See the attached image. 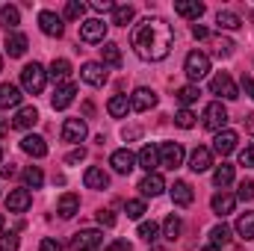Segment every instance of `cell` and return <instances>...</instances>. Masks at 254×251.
Listing matches in <instances>:
<instances>
[{
  "label": "cell",
  "instance_id": "obj_62",
  "mask_svg": "<svg viewBox=\"0 0 254 251\" xmlns=\"http://www.w3.org/2000/svg\"><path fill=\"white\" fill-rule=\"evenodd\" d=\"M0 71H3V57H0Z\"/></svg>",
  "mask_w": 254,
  "mask_h": 251
},
{
  "label": "cell",
  "instance_id": "obj_5",
  "mask_svg": "<svg viewBox=\"0 0 254 251\" xmlns=\"http://www.w3.org/2000/svg\"><path fill=\"white\" fill-rule=\"evenodd\" d=\"M107 27H110V24H104L101 18H89V21L80 24V39H83L86 45H104Z\"/></svg>",
  "mask_w": 254,
  "mask_h": 251
},
{
  "label": "cell",
  "instance_id": "obj_47",
  "mask_svg": "<svg viewBox=\"0 0 254 251\" xmlns=\"http://www.w3.org/2000/svg\"><path fill=\"white\" fill-rule=\"evenodd\" d=\"M237 198H240V201H254V181H243Z\"/></svg>",
  "mask_w": 254,
  "mask_h": 251
},
{
  "label": "cell",
  "instance_id": "obj_1",
  "mask_svg": "<svg viewBox=\"0 0 254 251\" xmlns=\"http://www.w3.org/2000/svg\"><path fill=\"white\" fill-rule=\"evenodd\" d=\"M130 45L136 51L139 60L145 63H160L172 54V45H175V30L166 18L160 15H148L145 21H139L133 27V36H130Z\"/></svg>",
  "mask_w": 254,
  "mask_h": 251
},
{
  "label": "cell",
  "instance_id": "obj_60",
  "mask_svg": "<svg viewBox=\"0 0 254 251\" xmlns=\"http://www.w3.org/2000/svg\"><path fill=\"white\" fill-rule=\"evenodd\" d=\"M201 251H222V249H216V246H207V249H201Z\"/></svg>",
  "mask_w": 254,
  "mask_h": 251
},
{
  "label": "cell",
  "instance_id": "obj_9",
  "mask_svg": "<svg viewBox=\"0 0 254 251\" xmlns=\"http://www.w3.org/2000/svg\"><path fill=\"white\" fill-rule=\"evenodd\" d=\"M39 27H42L45 36H54V39H60L65 33L63 18H60L57 12H51V9H42V12H39Z\"/></svg>",
  "mask_w": 254,
  "mask_h": 251
},
{
  "label": "cell",
  "instance_id": "obj_63",
  "mask_svg": "<svg viewBox=\"0 0 254 251\" xmlns=\"http://www.w3.org/2000/svg\"><path fill=\"white\" fill-rule=\"evenodd\" d=\"M0 160H3V148H0Z\"/></svg>",
  "mask_w": 254,
  "mask_h": 251
},
{
  "label": "cell",
  "instance_id": "obj_28",
  "mask_svg": "<svg viewBox=\"0 0 254 251\" xmlns=\"http://www.w3.org/2000/svg\"><path fill=\"white\" fill-rule=\"evenodd\" d=\"M192 198H195V192L187 181H175V187H172V201L178 204V207H190Z\"/></svg>",
  "mask_w": 254,
  "mask_h": 251
},
{
  "label": "cell",
  "instance_id": "obj_10",
  "mask_svg": "<svg viewBox=\"0 0 254 251\" xmlns=\"http://www.w3.org/2000/svg\"><path fill=\"white\" fill-rule=\"evenodd\" d=\"M30 204H33V195H30V189L27 187L12 189V192L6 195V210H9V213H27Z\"/></svg>",
  "mask_w": 254,
  "mask_h": 251
},
{
  "label": "cell",
  "instance_id": "obj_16",
  "mask_svg": "<svg viewBox=\"0 0 254 251\" xmlns=\"http://www.w3.org/2000/svg\"><path fill=\"white\" fill-rule=\"evenodd\" d=\"M163 189H166V181H163V175H157V172H151V175H145V178L139 181V192H142L145 198H157V195H163Z\"/></svg>",
  "mask_w": 254,
  "mask_h": 251
},
{
  "label": "cell",
  "instance_id": "obj_49",
  "mask_svg": "<svg viewBox=\"0 0 254 251\" xmlns=\"http://www.w3.org/2000/svg\"><path fill=\"white\" fill-rule=\"evenodd\" d=\"M240 166H246V169H254V145H249V148L240 154Z\"/></svg>",
  "mask_w": 254,
  "mask_h": 251
},
{
  "label": "cell",
  "instance_id": "obj_15",
  "mask_svg": "<svg viewBox=\"0 0 254 251\" xmlns=\"http://www.w3.org/2000/svg\"><path fill=\"white\" fill-rule=\"evenodd\" d=\"M80 77H83V83H89V86H104V83H107V65L104 63H86L80 68Z\"/></svg>",
  "mask_w": 254,
  "mask_h": 251
},
{
  "label": "cell",
  "instance_id": "obj_40",
  "mask_svg": "<svg viewBox=\"0 0 254 251\" xmlns=\"http://www.w3.org/2000/svg\"><path fill=\"white\" fill-rule=\"evenodd\" d=\"M210 240H213V246H216V249L228 246V243H231V228H228V225H216V228L210 231Z\"/></svg>",
  "mask_w": 254,
  "mask_h": 251
},
{
  "label": "cell",
  "instance_id": "obj_29",
  "mask_svg": "<svg viewBox=\"0 0 254 251\" xmlns=\"http://www.w3.org/2000/svg\"><path fill=\"white\" fill-rule=\"evenodd\" d=\"M216 24H219V30H240L243 27V18L237 12H231V9H219Z\"/></svg>",
  "mask_w": 254,
  "mask_h": 251
},
{
  "label": "cell",
  "instance_id": "obj_39",
  "mask_svg": "<svg viewBox=\"0 0 254 251\" xmlns=\"http://www.w3.org/2000/svg\"><path fill=\"white\" fill-rule=\"evenodd\" d=\"M198 95H201V92H198V86H181V89L175 92V98L184 104V110H190V104L198 101Z\"/></svg>",
  "mask_w": 254,
  "mask_h": 251
},
{
  "label": "cell",
  "instance_id": "obj_3",
  "mask_svg": "<svg viewBox=\"0 0 254 251\" xmlns=\"http://www.w3.org/2000/svg\"><path fill=\"white\" fill-rule=\"evenodd\" d=\"M184 71H187V77H190L192 83L204 80V77L210 74V57H207L204 51H192V54H187V63H184Z\"/></svg>",
  "mask_w": 254,
  "mask_h": 251
},
{
  "label": "cell",
  "instance_id": "obj_35",
  "mask_svg": "<svg viewBox=\"0 0 254 251\" xmlns=\"http://www.w3.org/2000/svg\"><path fill=\"white\" fill-rule=\"evenodd\" d=\"M181 228H184V225H181V216L169 213V216H166V222H163V237H166L169 243H175V240L181 237Z\"/></svg>",
  "mask_w": 254,
  "mask_h": 251
},
{
  "label": "cell",
  "instance_id": "obj_41",
  "mask_svg": "<svg viewBox=\"0 0 254 251\" xmlns=\"http://www.w3.org/2000/svg\"><path fill=\"white\" fill-rule=\"evenodd\" d=\"M234 48H237V45H234L231 39H213V54H216L219 60H228V57L234 54Z\"/></svg>",
  "mask_w": 254,
  "mask_h": 251
},
{
  "label": "cell",
  "instance_id": "obj_22",
  "mask_svg": "<svg viewBox=\"0 0 254 251\" xmlns=\"http://www.w3.org/2000/svg\"><path fill=\"white\" fill-rule=\"evenodd\" d=\"M36 122H39V110L36 107H21L12 119V127L15 130H30V127H36Z\"/></svg>",
  "mask_w": 254,
  "mask_h": 251
},
{
  "label": "cell",
  "instance_id": "obj_30",
  "mask_svg": "<svg viewBox=\"0 0 254 251\" xmlns=\"http://www.w3.org/2000/svg\"><path fill=\"white\" fill-rule=\"evenodd\" d=\"M107 113H110L113 119H125L127 113H130V101H127L125 95H113V98L107 101Z\"/></svg>",
  "mask_w": 254,
  "mask_h": 251
},
{
  "label": "cell",
  "instance_id": "obj_32",
  "mask_svg": "<svg viewBox=\"0 0 254 251\" xmlns=\"http://www.w3.org/2000/svg\"><path fill=\"white\" fill-rule=\"evenodd\" d=\"M18 24H21V12H18V6H0V27H6V30L15 33Z\"/></svg>",
  "mask_w": 254,
  "mask_h": 251
},
{
  "label": "cell",
  "instance_id": "obj_38",
  "mask_svg": "<svg viewBox=\"0 0 254 251\" xmlns=\"http://www.w3.org/2000/svg\"><path fill=\"white\" fill-rule=\"evenodd\" d=\"M24 184H27V189H42V184H45V175H42V169H39V166H30V169H24Z\"/></svg>",
  "mask_w": 254,
  "mask_h": 251
},
{
  "label": "cell",
  "instance_id": "obj_54",
  "mask_svg": "<svg viewBox=\"0 0 254 251\" xmlns=\"http://www.w3.org/2000/svg\"><path fill=\"white\" fill-rule=\"evenodd\" d=\"M192 36L201 42V39H210V30H207V27H201V24H195V27H192Z\"/></svg>",
  "mask_w": 254,
  "mask_h": 251
},
{
  "label": "cell",
  "instance_id": "obj_51",
  "mask_svg": "<svg viewBox=\"0 0 254 251\" xmlns=\"http://www.w3.org/2000/svg\"><path fill=\"white\" fill-rule=\"evenodd\" d=\"M92 9H95V12H113L116 3H113V0H92Z\"/></svg>",
  "mask_w": 254,
  "mask_h": 251
},
{
  "label": "cell",
  "instance_id": "obj_17",
  "mask_svg": "<svg viewBox=\"0 0 254 251\" xmlns=\"http://www.w3.org/2000/svg\"><path fill=\"white\" fill-rule=\"evenodd\" d=\"M136 163H139V169H145L148 175L160 166V148L157 145H145L139 154H136Z\"/></svg>",
  "mask_w": 254,
  "mask_h": 251
},
{
  "label": "cell",
  "instance_id": "obj_53",
  "mask_svg": "<svg viewBox=\"0 0 254 251\" xmlns=\"http://www.w3.org/2000/svg\"><path fill=\"white\" fill-rule=\"evenodd\" d=\"M39 251H63V246H60L57 240H51V237H48V240H42V246H39Z\"/></svg>",
  "mask_w": 254,
  "mask_h": 251
},
{
  "label": "cell",
  "instance_id": "obj_57",
  "mask_svg": "<svg viewBox=\"0 0 254 251\" xmlns=\"http://www.w3.org/2000/svg\"><path fill=\"white\" fill-rule=\"evenodd\" d=\"M15 172H18V169H15L12 163H9V166H3V178H15Z\"/></svg>",
  "mask_w": 254,
  "mask_h": 251
},
{
  "label": "cell",
  "instance_id": "obj_46",
  "mask_svg": "<svg viewBox=\"0 0 254 251\" xmlns=\"http://www.w3.org/2000/svg\"><path fill=\"white\" fill-rule=\"evenodd\" d=\"M125 213H127V219H142L145 216V201H127L125 204Z\"/></svg>",
  "mask_w": 254,
  "mask_h": 251
},
{
  "label": "cell",
  "instance_id": "obj_50",
  "mask_svg": "<svg viewBox=\"0 0 254 251\" xmlns=\"http://www.w3.org/2000/svg\"><path fill=\"white\" fill-rule=\"evenodd\" d=\"M83 160H86V151H83V148H74V151L65 157V163H68V166H77V163H83Z\"/></svg>",
  "mask_w": 254,
  "mask_h": 251
},
{
  "label": "cell",
  "instance_id": "obj_45",
  "mask_svg": "<svg viewBox=\"0 0 254 251\" xmlns=\"http://www.w3.org/2000/svg\"><path fill=\"white\" fill-rule=\"evenodd\" d=\"M18 246H21V240H18V234H15V231L0 234V251H18Z\"/></svg>",
  "mask_w": 254,
  "mask_h": 251
},
{
  "label": "cell",
  "instance_id": "obj_23",
  "mask_svg": "<svg viewBox=\"0 0 254 251\" xmlns=\"http://www.w3.org/2000/svg\"><path fill=\"white\" fill-rule=\"evenodd\" d=\"M204 3H198V0H178L175 3V12L181 15V18H190V21H198L201 15H204Z\"/></svg>",
  "mask_w": 254,
  "mask_h": 251
},
{
  "label": "cell",
  "instance_id": "obj_20",
  "mask_svg": "<svg viewBox=\"0 0 254 251\" xmlns=\"http://www.w3.org/2000/svg\"><path fill=\"white\" fill-rule=\"evenodd\" d=\"M213 166V151L210 148H195L190 154V169L195 175H201V172H207Z\"/></svg>",
  "mask_w": 254,
  "mask_h": 251
},
{
  "label": "cell",
  "instance_id": "obj_21",
  "mask_svg": "<svg viewBox=\"0 0 254 251\" xmlns=\"http://www.w3.org/2000/svg\"><path fill=\"white\" fill-rule=\"evenodd\" d=\"M21 151L39 160V157H45V154H48V145H45V139H42V136H36V133H27V136L21 139Z\"/></svg>",
  "mask_w": 254,
  "mask_h": 251
},
{
  "label": "cell",
  "instance_id": "obj_48",
  "mask_svg": "<svg viewBox=\"0 0 254 251\" xmlns=\"http://www.w3.org/2000/svg\"><path fill=\"white\" fill-rule=\"evenodd\" d=\"M98 225H104V228H113V225H116V216H113V210H98Z\"/></svg>",
  "mask_w": 254,
  "mask_h": 251
},
{
  "label": "cell",
  "instance_id": "obj_13",
  "mask_svg": "<svg viewBox=\"0 0 254 251\" xmlns=\"http://www.w3.org/2000/svg\"><path fill=\"white\" fill-rule=\"evenodd\" d=\"M86 133H89V127L83 119H65L63 125V142H71V145H77V142H83L86 139Z\"/></svg>",
  "mask_w": 254,
  "mask_h": 251
},
{
  "label": "cell",
  "instance_id": "obj_42",
  "mask_svg": "<svg viewBox=\"0 0 254 251\" xmlns=\"http://www.w3.org/2000/svg\"><path fill=\"white\" fill-rule=\"evenodd\" d=\"M139 237H142L145 243H157V240H160V225H157V222H142V225H139Z\"/></svg>",
  "mask_w": 254,
  "mask_h": 251
},
{
  "label": "cell",
  "instance_id": "obj_6",
  "mask_svg": "<svg viewBox=\"0 0 254 251\" xmlns=\"http://www.w3.org/2000/svg\"><path fill=\"white\" fill-rule=\"evenodd\" d=\"M210 92L219 95V98H225V101H237V98H240V89H237V83L231 80L228 71H219V74L210 80Z\"/></svg>",
  "mask_w": 254,
  "mask_h": 251
},
{
  "label": "cell",
  "instance_id": "obj_2",
  "mask_svg": "<svg viewBox=\"0 0 254 251\" xmlns=\"http://www.w3.org/2000/svg\"><path fill=\"white\" fill-rule=\"evenodd\" d=\"M45 83H48V71H45L42 65L39 63L24 65V71H21V86H24L27 95H42V92H45Z\"/></svg>",
  "mask_w": 254,
  "mask_h": 251
},
{
  "label": "cell",
  "instance_id": "obj_56",
  "mask_svg": "<svg viewBox=\"0 0 254 251\" xmlns=\"http://www.w3.org/2000/svg\"><path fill=\"white\" fill-rule=\"evenodd\" d=\"M243 89H246V95L254 101V77H246V80H243Z\"/></svg>",
  "mask_w": 254,
  "mask_h": 251
},
{
  "label": "cell",
  "instance_id": "obj_7",
  "mask_svg": "<svg viewBox=\"0 0 254 251\" xmlns=\"http://www.w3.org/2000/svg\"><path fill=\"white\" fill-rule=\"evenodd\" d=\"M184 157H187V151H184V145L181 142H163L160 145V166H166V169H181L184 166Z\"/></svg>",
  "mask_w": 254,
  "mask_h": 251
},
{
  "label": "cell",
  "instance_id": "obj_37",
  "mask_svg": "<svg viewBox=\"0 0 254 251\" xmlns=\"http://www.w3.org/2000/svg\"><path fill=\"white\" fill-rule=\"evenodd\" d=\"M133 15H136V9H133L130 3H122V6H116V9H113V24L127 27V24L133 21Z\"/></svg>",
  "mask_w": 254,
  "mask_h": 251
},
{
  "label": "cell",
  "instance_id": "obj_14",
  "mask_svg": "<svg viewBox=\"0 0 254 251\" xmlns=\"http://www.w3.org/2000/svg\"><path fill=\"white\" fill-rule=\"evenodd\" d=\"M237 142H240V136H237L234 130H222V133H216V139H213V151H216L219 157H228V154L237 151Z\"/></svg>",
  "mask_w": 254,
  "mask_h": 251
},
{
  "label": "cell",
  "instance_id": "obj_52",
  "mask_svg": "<svg viewBox=\"0 0 254 251\" xmlns=\"http://www.w3.org/2000/svg\"><path fill=\"white\" fill-rule=\"evenodd\" d=\"M107 251H133V246H130L127 240H113V243H110V249H107Z\"/></svg>",
  "mask_w": 254,
  "mask_h": 251
},
{
  "label": "cell",
  "instance_id": "obj_31",
  "mask_svg": "<svg viewBox=\"0 0 254 251\" xmlns=\"http://www.w3.org/2000/svg\"><path fill=\"white\" fill-rule=\"evenodd\" d=\"M48 77H54V83H60V86L68 83V77H71V63H68V60H54Z\"/></svg>",
  "mask_w": 254,
  "mask_h": 251
},
{
  "label": "cell",
  "instance_id": "obj_61",
  "mask_svg": "<svg viewBox=\"0 0 254 251\" xmlns=\"http://www.w3.org/2000/svg\"><path fill=\"white\" fill-rule=\"evenodd\" d=\"M0 234H3V216H0Z\"/></svg>",
  "mask_w": 254,
  "mask_h": 251
},
{
  "label": "cell",
  "instance_id": "obj_34",
  "mask_svg": "<svg viewBox=\"0 0 254 251\" xmlns=\"http://www.w3.org/2000/svg\"><path fill=\"white\" fill-rule=\"evenodd\" d=\"M237 234L243 237V240H254V210H249V213H243L240 219H237Z\"/></svg>",
  "mask_w": 254,
  "mask_h": 251
},
{
  "label": "cell",
  "instance_id": "obj_59",
  "mask_svg": "<svg viewBox=\"0 0 254 251\" xmlns=\"http://www.w3.org/2000/svg\"><path fill=\"white\" fill-rule=\"evenodd\" d=\"M246 130L254 133V113H252V116H246Z\"/></svg>",
  "mask_w": 254,
  "mask_h": 251
},
{
  "label": "cell",
  "instance_id": "obj_11",
  "mask_svg": "<svg viewBox=\"0 0 254 251\" xmlns=\"http://www.w3.org/2000/svg\"><path fill=\"white\" fill-rule=\"evenodd\" d=\"M110 166H113L119 175H130V172L136 169V154H133L130 148H119V151L110 154Z\"/></svg>",
  "mask_w": 254,
  "mask_h": 251
},
{
  "label": "cell",
  "instance_id": "obj_33",
  "mask_svg": "<svg viewBox=\"0 0 254 251\" xmlns=\"http://www.w3.org/2000/svg\"><path fill=\"white\" fill-rule=\"evenodd\" d=\"M213 184H216L219 189L231 187V184H234V166H231V163L216 166V172H213Z\"/></svg>",
  "mask_w": 254,
  "mask_h": 251
},
{
  "label": "cell",
  "instance_id": "obj_19",
  "mask_svg": "<svg viewBox=\"0 0 254 251\" xmlns=\"http://www.w3.org/2000/svg\"><path fill=\"white\" fill-rule=\"evenodd\" d=\"M74 95H77V86H74V83H63V86H57V92H54V98H51V107H54V110H65V107H71Z\"/></svg>",
  "mask_w": 254,
  "mask_h": 251
},
{
  "label": "cell",
  "instance_id": "obj_43",
  "mask_svg": "<svg viewBox=\"0 0 254 251\" xmlns=\"http://www.w3.org/2000/svg\"><path fill=\"white\" fill-rule=\"evenodd\" d=\"M83 15H86V3H80V0H68V3H65V18L80 21Z\"/></svg>",
  "mask_w": 254,
  "mask_h": 251
},
{
  "label": "cell",
  "instance_id": "obj_18",
  "mask_svg": "<svg viewBox=\"0 0 254 251\" xmlns=\"http://www.w3.org/2000/svg\"><path fill=\"white\" fill-rule=\"evenodd\" d=\"M210 207H213V213L216 216H228V213H234V207H237V195H231V192H216L213 195V201H210Z\"/></svg>",
  "mask_w": 254,
  "mask_h": 251
},
{
  "label": "cell",
  "instance_id": "obj_26",
  "mask_svg": "<svg viewBox=\"0 0 254 251\" xmlns=\"http://www.w3.org/2000/svg\"><path fill=\"white\" fill-rule=\"evenodd\" d=\"M57 213H60L63 219L77 216V213H80V195H74V192H65L63 198H60V204H57Z\"/></svg>",
  "mask_w": 254,
  "mask_h": 251
},
{
  "label": "cell",
  "instance_id": "obj_55",
  "mask_svg": "<svg viewBox=\"0 0 254 251\" xmlns=\"http://www.w3.org/2000/svg\"><path fill=\"white\" fill-rule=\"evenodd\" d=\"M139 133H142L139 127H125V130H122V136H125L127 142H130V139H139Z\"/></svg>",
  "mask_w": 254,
  "mask_h": 251
},
{
  "label": "cell",
  "instance_id": "obj_25",
  "mask_svg": "<svg viewBox=\"0 0 254 251\" xmlns=\"http://www.w3.org/2000/svg\"><path fill=\"white\" fill-rule=\"evenodd\" d=\"M83 184H86L89 189H107V187H110V175H107L104 169L92 166V169H86V175H83Z\"/></svg>",
  "mask_w": 254,
  "mask_h": 251
},
{
  "label": "cell",
  "instance_id": "obj_12",
  "mask_svg": "<svg viewBox=\"0 0 254 251\" xmlns=\"http://www.w3.org/2000/svg\"><path fill=\"white\" fill-rule=\"evenodd\" d=\"M154 107H157V95H154L151 89L139 86V89L130 95V110H136V113H148V110H154Z\"/></svg>",
  "mask_w": 254,
  "mask_h": 251
},
{
  "label": "cell",
  "instance_id": "obj_58",
  "mask_svg": "<svg viewBox=\"0 0 254 251\" xmlns=\"http://www.w3.org/2000/svg\"><path fill=\"white\" fill-rule=\"evenodd\" d=\"M6 133H9V119L0 116V136H6Z\"/></svg>",
  "mask_w": 254,
  "mask_h": 251
},
{
  "label": "cell",
  "instance_id": "obj_24",
  "mask_svg": "<svg viewBox=\"0 0 254 251\" xmlns=\"http://www.w3.org/2000/svg\"><path fill=\"white\" fill-rule=\"evenodd\" d=\"M27 48H30V42H27L24 33H9V36H6V54H9V57L18 60V57L27 54Z\"/></svg>",
  "mask_w": 254,
  "mask_h": 251
},
{
  "label": "cell",
  "instance_id": "obj_27",
  "mask_svg": "<svg viewBox=\"0 0 254 251\" xmlns=\"http://www.w3.org/2000/svg\"><path fill=\"white\" fill-rule=\"evenodd\" d=\"M18 104H21V89L12 83H0V110L18 107Z\"/></svg>",
  "mask_w": 254,
  "mask_h": 251
},
{
  "label": "cell",
  "instance_id": "obj_44",
  "mask_svg": "<svg viewBox=\"0 0 254 251\" xmlns=\"http://www.w3.org/2000/svg\"><path fill=\"white\" fill-rule=\"evenodd\" d=\"M175 125L184 127V130L195 127V113H192V110H178V113H175Z\"/></svg>",
  "mask_w": 254,
  "mask_h": 251
},
{
  "label": "cell",
  "instance_id": "obj_8",
  "mask_svg": "<svg viewBox=\"0 0 254 251\" xmlns=\"http://www.w3.org/2000/svg\"><path fill=\"white\" fill-rule=\"evenodd\" d=\"M101 243H104V234L101 231H80V234L71 237L68 246H71V251H98Z\"/></svg>",
  "mask_w": 254,
  "mask_h": 251
},
{
  "label": "cell",
  "instance_id": "obj_4",
  "mask_svg": "<svg viewBox=\"0 0 254 251\" xmlns=\"http://www.w3.org/2000/svg\"><path fill=\"white\" fill-rule=\"evenodd\" d=\"M204 127L213 130V133L228 130V110L222 107V101H213V104L204 107Z\"/></svg>",
  "mask_w": 254,
  "mask_h": 251
},
{
  "label": "cell",
  "instance_id": "obj_36",
  "mask_svg": "<svg viewBox=\"0 0 254 251\" xmlns=\"http://www.w3.org/2000/svg\"><path fill=\"white\" fill-rule=\"evenodd\" d=\"M101 60H104V65L119 68V65H122V48L113 45V42H104V48H101Z\"/></svg>",
  "mask_w": 254,
  "mask_h": 251
}]
</instances>
